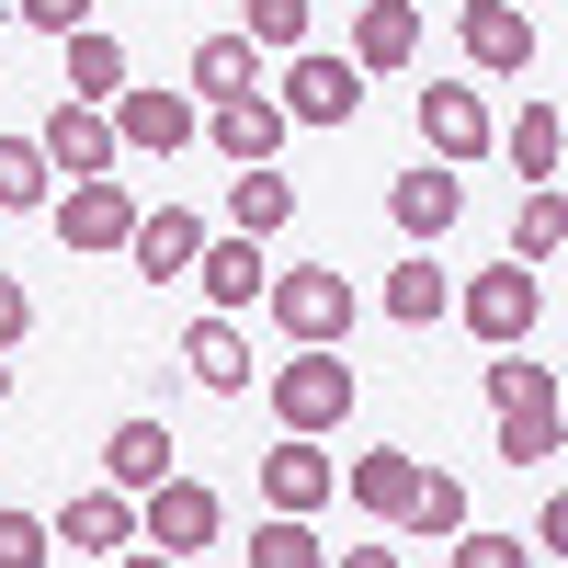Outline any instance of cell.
I'll return each instance as SVG.
<instances>
[{
	"instance_id": "17",
	"label": "cell",
	"mask_w": 568,
	"mask_h": 568,
	"mask_svg": "<svg viewBox=\"0 0 568 568\" xmlns=\"http://www.w3.org/2000/svg\"><path fill=\"white\" fill-rule=\"evenodd\" d=\"M194 136H216V149L251 171V160H273V149H284V114H273V91H240V103H205V125H194Z\"/></svg>"
},
{
	"instance_id": "19",
	"label": "cell",
	"mask_w": 568,
	"mask_h": 568,
	"mask_svg": "<svg viewBox=\"0 0 568 568\" xmlns=\"http://www.w3.org/2000/svg\"><path fill=\"white\" fill-rule=\"evenodd\" d=\"M342 489H353V511L398 524V500L420 489V455H409V444H375V455H353V466H342Z\"/></svg>"
},
{
	"instance_id": "21",
	"label": "cell",
	"mask_w": 568,
	"mask_h": 568,
	"mask_svg": "<svg viewBox=\"0 0 568 568\" xmlns=\"http://www.w3.org/2000/svg\"><path fill=\"white\" fill-rule=\"evenodd\" d=\"M420 58V12L409 0H364L353 12V69H409Z\"/></svg>"
},
{
	"instance_id": "26",
	"label": "cell",
	"mask_w": 568,
	"mask_h": 568,
	"mask_svg": "<svg viewBox=\"0 0 568 568\" xmlns=\"http://www.w3.org/2000/svg\"><path fill=\"white\" fill-rule=\"evenodd\" d=\"M557 240H568V205H557V182H524V216H511V262H557Z\"/></svg>"
},
{
	"instance_id": "39",
	"label": "cell",
	"mask_w": 568,
	"mask_h": 568,
	"mask_svg": "<svg viewBox=\"0 0 568 568\" xmlns=\"http://www.w3.org/2000/svg\"><path fill=\"white\" fill-rule=\"evenodd\" d=\"M0 398H12V364H0Z\"/></svg>"
},
{
	"instance_id": "30",
	"label": "cell",
	"mask_w": 568,
	"mask_h": 568,
	"mask_svg": "<svg viewBox=\"0 0 568 568\" xmlns=\"http://www.w3.org/2000/svg\"><path fill=\"white\" fill-rule=\"evenodd\" d=\"M240 34L262 45V58H296L307 45V0H240Z\"/></svg>"
},
{
	"instance_id": "38",
	"label": "cell",
	"mask_w": 568,
	"mask_h": 568,
	"mask_svg": "<svg viewBox=\"0 0 568 568\" xmlns=\"http://www.w3.org/2000/svg\"><path fill=\"white\" fill-rule=\"evenodd\" d=\"M103 568H171V557H160V546H125V557H103Z\"/></svg>"
},
{
	"instance_id": "34",
	"label": "cell",
	"mask_w": 568,
	"mask_h": 568,
	"mask_svg": "<svg viewBox=\"0 0 568 568\" xmlns=\"http://www.w3.org/2000/svg\"><path fill=\"white\" fill-rule=\"evenodd\" d=\"M444 546H455V568H524V535H478V524H466Z\"/></svg>"
},
{
	"instance_id": "16",
	"label": "cell",
	"mask_w": 568,
	"mask_h": 568,
	"mask_svg": "<svg viewBox=\"0 0 568 568\" xmlns=\"http://www.w3.org/2000/svg\"><path fill=\"white\" fill-rule=\"evenodd\" d=\"M171 455H182V444H171V420H114V433H103V489H125V500H136V489H160V478H171Z\"/></svg>"
},
{
	"instance_id": "9",
	"label": "cell",
	"mask_w": 568,
	"mask_h": 568,
	"mask_svg": "<svg viewBox=\"0 0 568 568\" xmlns=\"http://www.w3.org/2000/svg\"><path fill=\"white\" fill-rule=\"evenodd\" d=\"M455 34H466V58H478L489 80H524L535 69V12H511V0H466Z\"/></svg>"
},
{
	"instance_id": "20",
	"label": "cell",
	"mask_w": 568,
	"mask_h": 568,
	"mask_svg": "<svg viewBox=\"0 0 568 568\" xmlns=\"http://www.w3.org/2000/svg\"><path fill=\"white\" fill-rule=\"evenodd\" d=\"M227 227H240V240H273V227H296V182H284L273 160H251L240 182H227Z\"/></svg>"
},
{
	"instance_id": "29",
	"label": "cell",
	"mask_w": 568,
	"mask_h": 568,
	"mask_svg": "<svg viewBox=\"0 0 568 568\" xmlns=\"http://www.w3.org/2000/svg\"><path fill=\"white\" fill-rule=\"evenodd\" d=\"M45 194H58L45 149H34V136H0V216H23V205H45Z\"/></svg>"
},
{
	"instance_id": "4",
	"label": "cell",
	"mask_w": 568,
	"mask_h": 568,
	"mask_svg": "<svg viewBox=\"0 0 568 568\" xmlns=\"http://www.w3.org/2000/svg\"><path fill=\"white\" fill-rule=\"evenodd\" d=\"M455 307H466V329H478L489 353H524V342H535V318H546V273H535V262H500V273L466 284Z\"/></svg>"
},
{
	"instance_id": "24",
	"label": "cell",
	"mask_w": 568,
	"mask_h": 568,
	"mask_svg": "<svg viewBox=\"0 0 568 568\" xmlns=\"http://www.w3.org/2000/svg\"><path fill=\"white\" fill-rule=\"evenodd\" d=\"M398 535H409V546H444V535H466V489L444 478V466H420V489L398 500Z\"/></svg>"
},
{
	"instance_id": "23",
	"label": "cell",
	"mask_w": 568,
	"mask_h": 568,
	"mask_svg": "<svg viewBox=\"0 0 568 568\" xmlns=\"http://www.w3.org/2000/svg\"><path fill=\"white\" fill-rule=\"evenodd\" d=\"M194 91H205V103L262 91V45H251V34H205V45H194Z\"/></svg>"
},
{
	"instance_id": "8",
	"label": "cell",
	"mask_w": 568,
	"mask_h": 568,
	"mask_svg": "<svg viewBox=\"0 0 568 568\" xmlns=\"http://www.w3.org/2000/svg\"><path fill=\"white\" fill-rule=\"evenodd\" d=\"M489 136H500V125H489V103H478L466 80H433V91H420V149H433L444 171H466Z\"/></svg>"
},
{
	"instance_id": "13",
	"label": "cell",
	"mask_w": 568,
	"mask_h": 568,
	"mask_svg": "<svg viewBox=\"0 0 568 568\" xmlns=\"http://www.w3.org/2000/svg\"><path fill=\"white\" fill-rule=\"evenodd\" d=\"M262 500H273V511H329V500H342V466H329L307 433H284V444L262 455Z\"/></svg>"
},
{
	"instance_id": "40",
	"label": "cell",
	"mask_w": 568,
	"mask_h": 568,
	"mask_svg": "<svg viewBox=\"0 0 568 568\" xmlns=\"http://www.w3.org/2000/svg\"><path fill=\"white\" fill-rule=\"evenodd\" d=\"M0 23H12V0H0Z\"/></svg>"
},
{
	"instance_id": "32",
	"label": "cell",
	"mask_w": 568,
	"mask_h": 568,
	"mask_svg": "<svg viewBox=\"0 0 568 568\" xmlns=\"http://www.w3.org/2000/svg\"><path fill=\"white\" fill-rule=\"evenodd\" d=\"M557 444H568V420H557V409H500V455H511V466H546Z\"/></svg>"
},
{
	"instance_id": "37",
	"label": "cell",
	"mask_w": 568,
	"mask_h": 568,
	"mask_svg": "<svg viewBox=\"0 0 568 568\" xmlns=\"http://www.w3.org/2000/svg\"><path fill=\"white\" fill-rule=\"evenodd\" d=\"M329 568H398V546H342Z\"/></svg>"
},
{
	"instance_id": "31",
	"label": "cell",
	"mask_w": 568,
	"mask_h": 568,
	"mask_svg": "<svg viewBox=\"0 0 568 568\" xmlns=\"http://www.w3.org/2000/svg\"><path fill=\"white\" fill-rule=\"evenodd\" d=\"M489 398H500V409H557V364L500 353V364H489Z\"/></svg>"
},
{
	"instance_id": "33",
	"label": "cell",
	"mask_w": 568,
	"mask_h": 568,
	"mask_svg": "<svg viewBox=\"0 0 568 568\" xmlns=\"http://www.w3.org/2000/svg\"><path fill=\"white\" fill-rule=\"evenodd\" d=\"M45 557H58V535L34 511H0V568H45Z\"/></svg>"
},
{
	"instance_id": "10",
	"label": "cell",
	"mask_w": 568,
	"mask_h": 568,
	"mask_svg": "<svg viewBox=\"0 0 568 568\" xmlns=\"http://www.w3.org/2000/svg\"><path fill=\"white\" fill-rule=\"evenodd\" d=\"M387 216H398V240H420V251H433L444 227L466 216V182H455L444 160H420V171H398V182H387Z\"/></svg>"
},
{
	"instance_id": "25",
	"label": "cell",
	"mask_w": 568,
	"mask_h": 568,
	"mask_svg": "<svg viewBox=\"0 0 568 568\" xmlns=\"http://www.w3.org/2000/svg\"><path fill=\"white\" fill-rule=\"evenodd\" d=\"M444 307H455V284H444V262H433V251H409V262L387 273V318H398V329H433Z\"/></svg>"
},
{
	"instance_id": "36",
	"label": "cell",
	"mask_w": 568,
	"mask_h": 568,
	"mask_svg": "<svg viewBox=\"0 0 568 568\" xmlns=\"http://www.w3.org/2000/svg\"><path fill=\"white\" fill-rule=\"evenodd\" d=\"M23 329H34V296H23V284H12V273H0V353H12V342H23Z\"/></svg>"
},
{
	"instance_id": "5",
	"label": "cell",
	"mask_w": 568,
	"mask_h": 568,
	"mask_svg": "<svg viewBox=\"0 0 568 568\" xmlns=\"http://www.w3.org/2000/svg\"><path fill=\"white\" fill-rule=\"evenodd\" d=\"M216 524H227L216 489H205V478H182V466H171L160 489H136V546H160L171 568L194 557V546H216Z\"/></svg>"
},
{
	"instance_id": "2",
	"label": "cell",
	"mask_w": 568,
	"mask_h": 568,
	"mask_svg": "<svg viewBox=\"0 0 568 568\" xmlns=\"http://www.w3.org/2000/svg\"><path fill=\"white\" fill-rule=\"evenodd\" d=\"M353 398H364V375L342 364V353H296V364H273V420H284V433H342V420H353Z\"/></svg>"
},
{
	"instance_id": "18",
	"label": "cell",
	"mask_w": 568,
	"mask_h": 568,
	"mask_svg": "<svg viewBox=\"0 0 568 568\" xmlns=\"http://www.w3.org/2000/svg\"><path fill=\"white\" fill-rule=\"evenodd\" d=\"M182 364H194V387H216V398H240L251 387V342H240V318H194V329H182Z\"/></svg>"
},
{
	"instance_id": "22",
	"label": "cell",
	"mask_w": 568,
	"mask_h": 568,
	"mask_svg": "<svg viewBox=\"0 0 568 568\" xmlns=\"http://www.w3.org/2000/svg\"><path fill=\"white\" fill-rule=\"evenodd\" d=\"M69 45V103H114L125 91V45L103 34V23H80V34H58Z\"/></svg>"
},
{
	"instance_id": "3",
	"label": "cell",
	"mask_w": 568,
	"mask_h": 568,
	"mask_svg": "<svg viewBox=\"0 0 568 568\" xmlns=\"http://www.w3.org/2000/svg\"><path fill=\"white\" fill-rule=\"evenodd\" d=\"M273 114H284V125H353V114H364V69L329 58V45H296L284 80H273Z\"/></svg>"
},
{
	"instance_id": "35",
	"label": "cell",
	"mask_w": 568,
	"mask_h": 568,
	"mask_svg": "<svg viewBox=\"0 0 568 568\" xmlns=\"http://www.w3.org/2000/svg\"><path fill=\"white\" fill-rule=\"evenodd\" d=\"M12 23H34V34H80L91 0H12Z\"/></svg>"
},
{
	"instance_id": "7",
	"label": "cell",
	"mask_w": 568,
	"mask_h": 568,
	"mask_svg": "<svg viewBox=\"0 0 568 568\" xmlns=\"http://www.w3.org/2000/svg\"><path fill=\"white\" fill-rule=\"evenodd\" d=\"M34 149H45V171H58V182H103V171L125 160V149H114V114H103V103H58Z\"/></svg>"
},
{
	"instance_id": "27",
	"label": "cell",
	"mask_w": 568,
	"mask_h": 568,
	"mask_svg": "<svg viewBox=\"0 0 568 568\" xmlns=\"http://www.w3.org/2000/svg\"><path fill=\"white\" fill-rule=\"evenodd\" d=\"M500 149H511V171H524V182H557V149H568L557 103H524V114H511V136H500Z\"/></svg>"
},
{
	"instance_id": "15",
	"label": "cell",
	"mask_w": 568,
	"mask_h": 568,
	"mask_svg": "<svg viewBox=\"0 0 568 568\" xmlns=\"http://www.w3.org/2000/svg\"><path fill=\"white\" fill-rule=\"evenodd\" d=\"M45 535H58L69 557H125V546H136V500H125V489H80Z\"/></svg>"
},
{
	"instance_id": "11",
	"label": "cell",
	"mask_w": 568,
	"mask_h": 568,
	"mask_svg": "<svg viewBox=\"0 0 568 568\" xmlns=\"http://www.w3.org/2000/svg\"><path fill=\"white\" fill-rule=\"evenodd\" d=\"M194 251H205V216H194V205H136V227H125V262L149 273V284L194 273Z\"/></svg>"
},
{
	"instance_id": "28",
	"label": "cell",
	"mask_w": 568,
	"mask_h": 568,
	"mask_svg": "<svg viewBox=\"0 0 568 568\" xmlns=\"http://www.w3.org/2000/svg\"><path fill=\"white\" fill-rule=\"evenodd\" d=\"M251 568H329V546H318V524H307V511H262Z\"/></svg>"
},
{
	"instance_id": "1",
	"label": "cell",
	"mask_w": 568,
	"mask_h": 568,
	"mask_svg": "<svg viewBox=\"0 0 568 568\" xmlns=\"http://www.w3.org/2000/svg\"><path fill=\"white\" fill-rule=\"evenodd\" d=\"M262 307H273V329H284L296 353H342L364 296H353V273H342V262H296V273H273V284H262Z\"/></svg>"
},
{
	"instance_id": "14",
	"label": "cell",
	"mask_w": 568,
	"mask_h": 568,
	"mask_svg": "<svg viewBox=\"0 0 568 568\" xmlns=\"http://www.w3.org/2000/svg\"><path fill=\"white\" fill-rule=\"evenodd\" d=\"M194 284H205V307H216V318H240V307L262 296V284H273V262H262V240H240V227H227V240L205 227V251H194Z\"/></svg>"
},
{
	"instance_id": "6",
	"label": "cell",
	"mask_w": 568,
	"mask_h": 568,
	"mask_svg": "<svg viewBox=\"0 0 568 568\" xmlns=\"http://www.w3.org/2000/svg\"><path fill=\"white\" fill-rule=\"evenodd\" d=\"M114 149H149V160H171V149H194V125H205V103H194V91H114Z\"/></svg>"
},
{
	"instance_id": "12",
	"label": "cell",
	"mask_w": 568,
	"mask_h": 568,
	"mask_svg": "<svg viewBox=\"0 0 568 568\" xmlns=\"http://www.w3.org/2000/svg\"><path fill=\"white\" fill-rule=\"evenodd\" d=\"M125 227H136V194H125L114 171L58 194V240H69V251H125Z\"/></svg>"
}]
</instances>
